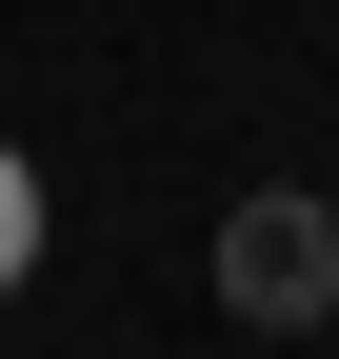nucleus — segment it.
<instances>
[{"instance_id":"nucleus-1","label":"nucleus","mask_w":339,"mask_h":359,"mask_svg":"<svg viewBox=\"0 0 339 359\" xmlns=\"http://www.w3.org/2000/svg\"><path fill=\"white\" fill-rule=\"evenodd\" d=\"M220 320H260V339L339 320V219H319V200H240V219H220Z\"/></svg>"},{"instance_id":"nucleus-2","label":"nucleus","mask_w":339,"mask_h":359,"mask_svg":"<svg viewBox=\"0 0 339 359\" xmlns=\"http://www.w3.org/2000/svg\"><path fill=\"white\" fill-rule=\"evenodd\" d=\"M20 280H40V160L0 140V299H20Z\"/></svg>"}]
</instances>
